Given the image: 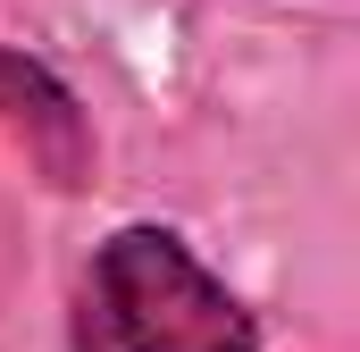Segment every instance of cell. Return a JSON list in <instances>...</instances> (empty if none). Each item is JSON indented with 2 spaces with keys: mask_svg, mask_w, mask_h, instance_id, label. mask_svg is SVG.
Instances as JSON below:
<instances>
[{
  "mask_svg": "<svg viewBox=\"0 0 360 352\" xmlns=\"http://www.w3.org/2000/svg\"><path fill=\"white\" fill-rule=\"evenodd\" d=\"M0 134L51 176L59 193H76L92 176V126H84V109H76V92L59 84L34 51H17V42H0Z\"/></svg>",
  "mask_w": 360,
  "mask_h": 352,
  "instance_id": "2",
  "label": "cell"
},
{
  "mask_svg": "<svg viewBox=\"0 0 360 352\" xmlns=\"http://www.w3.org/2000/svg\"><path fill=\"white\" fill-rule=\"evenodd\" d=\"M76 352H260V319L176 227H117L76 294Z\"/></svg>",
  "mask_w": 360,
  "mask_h": 352,
  "instance_id": "1",
  "label": "cell"
}]
</instances>
